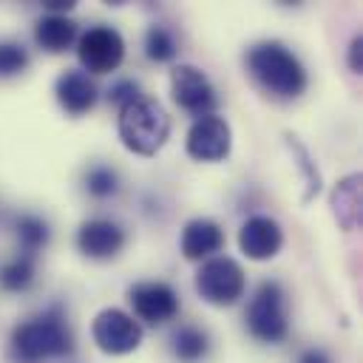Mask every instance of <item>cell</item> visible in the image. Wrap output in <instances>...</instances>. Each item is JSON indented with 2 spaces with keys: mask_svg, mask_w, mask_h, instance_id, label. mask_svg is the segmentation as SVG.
I'll use <instances>...</instances> for the list:
<instances>
[{
  "mask_svg": "<svg viewBox=\"0 0 363 363\" xmlns=\"http://www.w3.org/2000/svg\"><path fill=\"white\" fill-rule=\"evenodd\" d=\"M85 190H88L94 199H108V196H113V193L119 190V176H116L111 167L96 164V167H91V170L85 173Z\"/></svg>",
  "mask_w": 363,
  "mask_h": 363,
  "instance_id": "obj_22",
  "label": "cell"
},
{
  "mask_svg": "<svg viewBox=\"0 0 363 363\" xmlns=\"http://www.w3.org/2000/svg\"><path fill=\"white\" fill-rule=\"evenodd\" d=\"M278 281H261L255 295L250 298V306L244 312L247 329L261 343H281L289 335L286 320V301Z\"/></svg>",
  "mask_w": 363,
  "mask_h": 363,
  "instance_id": "obj_4",
  "label": "cell"
},
{
  "mask_svg": "<svg viewBox=\"0 0 363 363\" xmlns=\"http://www.w3.org/2000/svg\"><path fill=\"white\" fill-rule=\"evenodd\" d=\"M224 247V230L213 218H193L182 230V255L187 261L210 258Z\"/></svg>",
  "mask_w": 363,
  "mask_h": 363,
  "instance_id": "obj_14",
  "label": "cell"
},
{
  "mask_svg": "<svg viewBox=\"0 0 363 363\" xmlns=\"http://www.w3.org/2000/svg\"><path fill=\"white\" fill-rule=\"evenodd\" d=\"M77 57H79V65L88 77L91 74H111L125 60V40L111 26H91L77 43Z\"/></svg>",
  "mask_w": 363,
  "mask_h": 363,
  "instance_id": "obj_6",
  "label": "cell"
},
{
  "mask_svg": "<svg viewBox=\"0 0 363 363\" xmlns=\"http://www.w3.org/2000/svg\"><path fill=\"white\" fill-rule=\"evenodd\" d=\"M349 68H352L354 74L363 71V37H360V34L349 43Z\"/></svg>",
  "mask_w": 363,
  "mask_h": 363,
  "instance_id": "obj_25",
  "label": "cell"
},
{
  "mask_svg": "<svg viewBox=\"0 0 363 363\" xmlns=\"http://www.w3.org/2000/svg\"><path fill=\"white\" fill-rule=\"evenodd\" d=\"M91 335H94V343L99 346V352H105V354H130L142 343L139 320H133V315H128L125 309H116V306H108L94 318Z\"/></svg>",
  "mask_w": 363,
  "mask_h": 363,
  "instance_id": "obj_7",
  "label": "cell"
},
{
  "mask_svg": "<svg viewBox=\"0 0 363 363\" xmlns=\"http://www.w3.org/2000/svg\"><path fill=\"white\" fill-rule=\"evenodd\" d=\"M74 352L71 329L60 315V306L31 318L11 332V357L17 363H40L48 357H65Z\"/></svg>",
  "mask_w": 363,
  "mask_h": 363,
  "instance_id": "obj_2",
  "label": "cell"
},
{
  "mask_svg": "<svg viewBox=\"0 0 363 363\" xmlns=\"http://www.w3.org/2000/svg\"><path fill=\"white\" fill-rule=\"evenodd\" d=\"M184 147H187V156L196 162H221L230 156L233 130H230L227 119L218 113L199 116L187 130Z\"/></svg>",
  "mask_w": 363,
  "mask_h": 363,
  "instance_id": "obj_9",
  "label": "cell"
},
{
  "mask_svg": "<svg viewBox=\"0 0 363 363\" xmlns=\"http://www.w3.org/2000/svg\"><path fill=\"white\" fill-rule=\"evenodd\" d=\"M54 94H57V102L62 105V111H68L71 116L88 113L99 99L94 79L79 68H65L54 82Z\"/></svg>",
  "mask_w": 363,
  "mask_h": 363,
  "instance_id": "obj_13",
  "label": "cell"
},
{
  "mask_svg": "<svg viewBox=\"0 0 363 363\" xmlns=\"http://www.w3.org/2000/svg\"><path fill=\"white\" fill-rule=\"evenodd\" d=\"M179 45H176V37L170 28L164 26H150L145 31V54L153 60V62H170L176 57Z\"/></svg>",
  "mask_w": 363,
  "mask_h": 363,
  "instance_id": "obj_19",
  "label": "cell"
},
{
  "mask_svg": "<svg viewBox=\"0 0 363 363\" xmlns=\"http://www.w3.org/2000/svg\"><path fill=\"white\" fill-rule=\"evenodd\" d=\"M28 65V51L20 43H0V77H17Z\"/></svg>",
  "mask_w": 363,
  "mask_h": 363,
  "instance_id": "obj_23",
  "label": "cell"
},
{
  "mask_svg": "<svg viewBox=\"0 0 363 363\" xmlns=\"http://www.w3.org/2000/svg\"><path fill=\"white\" fill-rule=\"evenodd\" d=\"M238 247L252 261H269L284 247V230L269 216H250L238 233Z\"/></svg>",
  "mask_w": 363,
  "mask_h": 363,
  "instance_id": "obj_11",
  "label": "cell"
},
{
  "mask_svg": "<svg viewBox=\"0 0 363 363\" xmlns=\"http://www.w3.org/2000/svg\"><path fill=\"white\" fill-rule=\"evenodd\" d=\"M142 94H139V82H133V79H116L111 88H108V102L111 105H119V108H125L128 102H133V99H139Z\"/></svg>",
  "mask_w": 363,
  "mask_h": 363,
  "instance_id": "obj_24",
  "label": "cell"
},
{
  "mask_svg": "<svg viewBox=\"0 0 363 363\" xmlns=\"http://www.w3.org/2000/svg\"><path fill=\"white\" fill-rule=\"evenodd\" d=\"M298 363H332V357L323 349H306V352H301Z\"/></svg>",
  "mask_w": 363,
  "mask_h": 363,
  "instance_id": "obj_26",
  "label": "cell"
},
{
  "mask_svg": "<svg viewBox=\"0 0 363 363\" xmlns=\"http://www.w3.org/2000/svg\"><path fill=\"white\" fill-rule=\"evenodd\" d=\"M286 145H289V150L298 156V167H301V173H303V179H306V193H303V201H312L318 193H320V173L315 170V162H312V156H309V150L292 136V133H286Z\"/></svg>",
  "mask_w": 363,
  "mask_h": 363,
  "instance_id": "obj_21",
  "label": "cell"
},
{
  "mask_svg": "<svg viewBox=\"0 0 363 363\" xmlns=\"http://www.w3.org/2000/svg\"><path fill=\"white\" fill-rule=\"evenodd\" d=\"M332 210L343 230H354L360 224V173H352L337 182L332 193Z\"/></svg>",
  "mask_w": 363,
  "mask_h": 363,
  "instance_id": "obj_16",
  "label": "cell"
},
{
  "mask_svg": "<svg viewBox=\"0 0 363 363\" xmlns=\"http://www.w3.org/2000/svg\"><path fill=\"white\" fill-rule=\"evenodd\" d=\"M170 91H173L176 105L184 108L187 113H193L196 119L213 113L218 105V94H216L213 82L207 79V74L187 62H179L170 71Z\"/></svg>",
  "mask_w": 363,
  "mask_h": 363,
  "instance_id": "obj_8",
  "label": "cell"
},
{
  "mask_svg": "<svg viewBox=\"0 0 363 363\" xmlns=\"http://www.w3.org/2000/svg\"><path fill=\"white\" fill-rule=\"evenodd\" d=\"M170 349H173V354L179 360L196 363V360H201L210 352V337L199 326H179L173 332V337H170Z\"/></svg>",
  "mask_w": 363,
  "mask_h": 363,
  "instance_id": "obj_17",
  "label": "cell"
},
{
  "mask_svg": "<svg viewBox=\"0 0 363 363\" xmlns=\"http://www.w3.org/2000/svg\"><path fill=\"white\" fill-rule=\"evenodd\" d=\"M247 71L264 91L281 99H295L306 91V68L284 43L267 40L252 45L247 51Z\"/></svg>",
  "mask_w": 363,
  "mask_h": 363,
  "instance_id": "obj_1",
  "label": "cell"
},
{
  "mask_svg": "<svg viewBox=\"0 0 363 363\" xmlns=\"http://www.w3.org/2000/svg\"><path fill=\"white\" fill-rule=\"evenodd\" d=\"M170 136V116L153 96L119 108V139L136 156H156Z\"/></svg>",
  "mask_w": 363,
  "mask_h": 363,
  "instance_id": "obj_3",
  "label": "cell"
},
{
  "mask_svg": "<svg viewBox=\"0 0 363 363\" xmlns=\"http://www.w3.org/2000/svg\"><path fill=\"white\" fill-rule=\"evenodd\" d=\"M14 230H17V238L26 250V258H31L37 250H43L51 238V230H48V221L40 218V216H20L14 221Z\"/></svg>",
  "mask_w": 363,
  "mask_h": 363,
  "instance_id": "obj_18",
  "label": "cell"
},
{
  "mask_svg": "<svg viewBox=\"0 0 363 363\" xmlns=\"http://www.w3.org/2000/svg\"><path fill=\"white\" fill-rule=\"evenodd\" d=\"M247 289V275L241 264L230 255L207 258L196 272V292L210 306H233Z\"/></svg>",
  "mask_w": 363,
  "mask_h": 363,
  "instance_id": "obj_5",
  "label": "cell"
},
{
  "mask_svg": "<svg viewBox=\"0 0 363 363\" xmlns=\"http://www.w3.org/2000/svg\"><path fill=\"white\" fill-rule=\"evenodd\" d=\"M77 247L85 258L105 261L125 247V230L111 218H88L77 230Z\"/></svg>",
  "mask_w": 363,
  "mask_h": 363,
  "instance_id": "obj_12",
  "label": "cell"
},
{
  "mask_svg": "<svg viewBox=\"0 0 363 363\" xmlns=\"http://www.w3.org/2000/svg\"><path fill=\"white\" fill-rule=\"evenodd\" d=\"M128 303L133 306V315L150 326L164 323L179 315V295L164 281H139L128 289Z\"/></svg>",
  "mask_w": 363,
  "mask_h": 363,
  "instance_id": "obj_10",
  "label": "cell"
},
{
  "mask_svg": "<svg viewBox=\"0 0 363 363\" xmlns=\"http://www.w3.org/2000/svg\"><path fill=\"white\" fill-rule=\"evenodd\" d=\"M34 40L48 54H62L77 40V23L65 14H43L34 23Z\"/></svg>",
  "mask_w": 363,
  "mask_h": 363,
  "instance_id": "obj_15",
  "label": "cell"
},
{
  "mask_svg": "<svg viewBox=\"0 0 363 363\" xmlns=\"http://www.w3.org/2000/svg\"><path fill=\"white\" fill-rule=\"evenodd\" d=\"M31 281H34V264H31V258H26V255L9 261V264L0 269V286L9 289V292H23V289L31 286Z\"/></svg>",
  "mask_w": 363,
  "mask_h": 363,
  "instance_id": "obj_20",
  "label": "cell"
}]
</instances>
